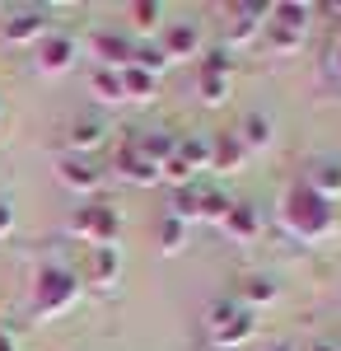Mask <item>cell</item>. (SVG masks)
<instances>
[{"mask_svg":"<svg viewBox=\"0 0 341 351\" xmlns=\"http://www.w3.org/2000/svg\"><path fill=\"white\" fill-rule=\"evenodd\" d=\"M136 150H140V155H145L150 164H164V160H173V150H178V136H173V132L136 136Z\"/></svg>","mask_w":341,"mask_h":351,"instance_id":"603a6c76","label":"cell"},{"mask_svg":"<svg viewBox=\"0 0 341 351\" xmlns=\"http://www.w3.org/2000/svg\"><path fill=\"white\" fill-rule=\"evenodd\" d=\"M108 141V127L99 122V117H79V122H71V132H66V155H89V150H99Z\"/></svg>","mask_w":341,"mask_h":351,"instance_id":"2e32d148","label":"cell"},{"mask_svg":"<svg viewBox=\"0 0 341 351\" xmlns=\"http://www.w3.org/2000/svg\"><path fill=\"white\" fill-rule=\"evenodd\" d=\"M266 351H294V347H290V342H271Z\"/></svg>","mask_w":341,"mask_h":351,"instance_id":"d590c367","label":"cell"},{"mask_svg":"<svg viewBox=\"0 0 341 351\" xmlns=\"http://www.w3.org/2000/svg\"><path fill=\"white\" fill-rule=\"evenodd\" d=\"M309 14H314V5H294V0H276L271 10H266V19L271 24H286V28H309Z\"/></svg>","mask_w":341,"mask_h":351,"instance_id":"cb8c5ba5","label":"cell"},{"mask_svg":"<svg viewBox=\"0 0 341 351\" xmlns=\"http://www.w3.org/2000/svg\"><path fill=\"white\" fill-rule=\"evenodd\" d=\"M327 71L341 80V33H337V43H332V52H327Z\"/></svg>","mask_w":341,"mask_h":351,"instance_id":"d6a6232c","label":"cell"},{"mask_svg":"<svg viewBox=\"0 0 341 351\" xmlns=\"http://www.w3.org/2000/svg\"><path fill=\"white\" fill-rule=\"evenodd\" d=\"M159 248L164 253H183L187 248V225H178V220H159Z\"/></svg>","mask_w":341,"mask_h":351,"instance_id":"4dcf8cb0","label":"cell"},{"mask_svg":"<svg viewBox=\"0 0 341 351\" xmlns=\"http://www.w3.org/2000/svg\"><path fill=\"white\" fill-rule=\"evenodd\" d=\"M206 332L220 351H243L253 342V332H257V319H253V309H243L238 300H215L206 309Z\"/></svg>","mask_w":341,"mask_h":351,"instance_id":"3957f363","label":"cell"},{"mask_svg":"<svg viewBox=\"0 0 341 351\" xmlns=\"http://www.w3.org/2000/svg\"><path fill=\"white\" fill-rule=\"evenodd\" d=\"M112 173H117L122 183H131V188H155L159 183V164H150L140 150H136V136L112 155Z\"/></svg>","mask_w":341,"mask_h":351,"instance_id":"ba28073f","label":"cell"},{"mask_svg":"<svg viewBox=\"0 0 341 351\" xmlns=\"http://www.w3.org/2000/svg\"><path fill=\"white\" fill-rule=\"evenodd\" d=\"M0 38L10 47H38L42 38H52V14L42 5H19L0 19Z\"/></svg>","mask_w":341,"mask_h":351,"instance_id":"5b68a950","label":"cell"},{"mask_svg":"<svg viewBox=\"0 0 341 351\" xmlns=\"http://www.w3.org/2000/svg\"><path fill=\"white\" fill-rule=\"evenodd\" d=\"M56 183L66 192H75V197H99L103 183H108V173L94 169L84 155H61V160H56Z\"/></svg>","mask_w":341,"mask_h":351,"instance_id":"8992f818","label":"cell"},{"mask_svg":"<svg viewBox=\"0 0 341 351\" xmlns=\"http://www.w3.org/2000/svg\"><path fill=\"white\" fill-rule=\"evenodd\" d=\"M281 300V286L271 281V276H262V271H248L243 281H238V304L243 309H266V304H276Z\"/></svg>","mask_w":341,"mask_h":351,"instance_id":"9a60e30c","label":"cell"},{"mask_svg":"<svg viewBox=\"0 0 341 351\" xmlns=\"http://www.w3.org/2000/svg\"><path fill=\"white\" fill-rule=\"evenodd\" d=\"M266 10H271V5H229V10H225V14H229V52H234V47H248V43L262 33Z\"/></svg>","mask_w":341,"mask_h":351,"instance_id":"8fae6325","label":"cell"},{"mask_svg":"<svg viewBox=\"0 0 341 351\" xmlns=\"http://www.w3.org/2000/svg\"><path fill=\"white\" fill-rule=\"evenodd\" d=\"M79 276L71 267H61V263H47V267L38 271V286H33V319H61V314H71L79 304Z\"/></svg>","mask_w":341,"mask_h":351,"instance_id":"7a4b0ae2","label":"cell"},{"mask_svg":"<svg viewBox=\"0 0 341 351\" xmlns=\"http://www.w3.org/2000/svg\"><path fill=\"white\" fill-rule=\"evenodd\" d=\"M229 89H234V75H197V94H201L206 108L229 104Z\"/></svg>","mask_w":341,"mask_h":351,"instance_id":"d4e9b609","label":"cell"},{"mask_svg":"<svg viewBox=\"0 0 341 351\" xmlns=\"http://www.w3.org/2000/svg\"><path fill=\"white\" fill-rule=\"evenodd\" d=\"M79 281H94V286H103V291H108V286H117V281H122V248H117V243H99V248H89Z\"/></svg>","mask_w":341,"mask_h":351,"instance_id":"30bf717a","label":"cell"},{"mask_svg":"<svg viewBox=\"0 0 341 351\" xmlns=\"http://www.w3.org/2000/svg\"><path fill=\"white\" fill-rule=\"evenodd\" d=\"M131 38H122V33H108V28H99V33H89V52H94V61H99V71H127L131 66Z\"/></svg>","mask_w":341,"mask_h":351,"instance_id":"9c48e42d","label":"cell"},{"mask_svg":"<svg viewBox=\"0 0 341 351\" xmlns=\"http://www.w3.org/2000/svg\"><path fill=\"white\" fill-rule=\"evenodd\" d=\"M71 234H75L79 243H89V248L117 243L122 216H117V206H108V202H89V206H79L75 216H71Z\"/></svg>","mask_w":341,"mask_h":351,"instance_id":"277c9868","label":"cell"},{"mask_svg":"<svg viewBox=\"0 0 341 351\" xmlns=\"http://www.w3.org/2000/svg\"><path fill=\"white\" fill-rule=\"evenodd\" d=\"M122 89H127V99H136V104H155L159 75L140 71V66H127V71H122Z\"/></svg>","mask_w":341,"mask_h":351,"instance_id":"7402d4cb","label":"cell"},{"mask_svg":"<svg viewBox=\"0 0 341 351\" xmlns=\"http://www.w3.org/2000/svg\"><path fill=\"white\" fill-rule=\"evenodd\" d=\"M281 225H286V234L304 243H323L337 234V211H332V202H323L318 192H309L304 183H294L286 188L281 197Z\"/></svg>","mask_w":341,"mask_h":351,"instance_id":"6da1fadb","label":"cell"},{"mask_svg":"<svg viewBox=\"0 0 341 351\" xmlns=\"http://www.w3.org/2000/svg\"><path fill=\"white\" fill-rule=\"evenodd\" d=\"M220 230H225V239H234V243H253L262 234V211L253 202H229V216H225Z\"/></svg>","mask_w":341,"mask_h":351,"instance_id":"4fadbf2b","label":"cell"},{"mask_svg":"<svg viewBox=\"0 0 341 351\" xmlns=\"http://www.w3.org/2000/svg\"><path fill=\"white\" fill-rule=\"evenodd\" d=\"M234 136H238V145H243V150H266V145L276 141V127H271V117H266V112H248V117L234 127Z\"/></svg>","mask_w":341,"mask_h":351,"instance_id":"e0dca14e","label":"cell"},{"mask_svg":"<svg viewBox=\"0 0 341 351\" xmlns=\"http://www.w3.org/2000/svg\"><path fill=\"white\" fill-rule=\"evenodd\" d=\"M159 52L168 56V66H173V61H187V56H201V52H206V43H201V24H192V19H173V24H164V33H159Z\"/></svg>","mask_w":341,"mask_h":351,"instance_id":"52a82bcc","label":"cell"},{"mask_svg":"<svg viewBox=\"0 0 341 351\" xmlns=\"http://www.w3.org/2000/svg\"><path fill=\"white\" fill-rule=\"evenodd\" d=\"M10 230H14V206H10V202L0 197V239H5Z\"/></svg>","mask_w":341,"mask_h":351,"instance_id":"1f68e13d","label":"cell"},{"mask_svg":"<svg viewBox=\"0 0 341 351\" xmlns=\"http://www.w3.org/2000/svg\"><path fill=\"white\" fill-rule=\"evenodd\" d=\"M201 75H234V52L229 47H206L201 52Z\"/></svg>","mask_w":341,"mask_h":351,"instance_id":"f546056e","label":"cell"},{"mask_svg":"<svg viewBox=\"0 0 341 351\" xmlns=\"http://www.w3.org/2000/svg\"><path fill=\"white\" fill-rule=\"evenodd\" d=\"M131 66L150 71V75H164V71H168V56L159 52V43H136L131 47Z\"/></svg>","mask_w":341,"mask_h":351,"instance_id":"83f0119b","label":"cell"},{"mask_svg":"<svg viewBox=\"0 0 341 351\" xmlns=\"http://www.w3.org/2000/svg\"><path fill=\"white\" fill-rule=\"evenodd\" d=\"M262 38H266V47H271V52H299V43H304V33H299V28H286V24H271V19H266V28H262Z\"/></svg>","mask_w":341,"mask_h":351,"instance_id":"4316f807","label":"cell"},{"mask_svg":"<svg viewBox=\"0 0 341 351\" xmlns=\"http://www.w3.org/2000/svg\"><path fill=\"white\" fill-rule=\"evenodd\" d=\"M168 220H178V225H192V220H201V188H173L168 197Z\"/></svg>","mask_w":341,"mask_h":351,"instance_id":"ffe728a7","label":"cell"},{"mask_svg":"<svg viewBox=\"0 0 341 351\" xmlns=\"http://www.w3.org/2000/svg\"><path fill=\"white\" fill-rule=\"evenodd\" d=\"M304 188L318 192L323 202H337V197H341V160H337V155H323V160L309 164V173H304Z\"/></svg>","mask_w":341,"mask_h":351,"instance_id":"5bb4252c","label":"cell"},{"mask_svg":"<svg viewBox=\"0 0 341 351\" xmlns=\"http://www.w3.org/2000/svg\"><path fill=\"white\" fill-rule=\"evenodd\" d=\"M225 216H229V197H225L220 188H201V220L225 225Z\"/></svg>","mask_w":341,"mask_h":351,"instance_id":"f1b7e54d","label":"cell"},{"mask_svg":"<svg viewBox=\"0 0 341 351\" xmlns=\"http://www.w3.org/2000/svg\"><path fill=\"white\" fill-rule=\"evenodd\" d=\"M0 351H14V337L10 332H0Z\"/></svg>","mask_w":341,"mask_h":351,"instance_id":"e575fe53","label":"cell"},{"mask_svg":"<svg viewBox=\"0 0 341 351\" xmlns=\"http://www.w3.org/2000/svg\"><path fill=\"white\" fill-rule=\"evenodd\" d=\"M89 94L99 99V104H127V89H122V71H99L94 66V75H89Z\"/></svg>","mask_w":341,"mask_h":351,"instance_id":"44dd1931","label":"cell"},{"mask_svg":"<svg viewBox=\"0 0 341 351\" xmlns=\"http://www.w3.org/2000/svg\"><path fill=\"white\" fill-rule=\"evenodd\" d=\"M178 164H183L187 173H197V169H210V136H178Z\"/></svg>","mask_w":341,"mask_h":351,"instance_id":"d6986e66","label":"cell"},{"mask_svg":"<svg viewBox=\"0 0 341 351\" xmlns=\"http://www.w3.org/2000/svg\"><path fill=\"white\" fill-rule=\"evenodd\" d=\"M131 24H136V33H164V5L159 0H136Z\"/></svg>","mask_w":341,"mask_h":351,"instance_id":"484cf974","label":"cell"},{"mask_svg":"<svg viewBox=\"0 0 341 351\" xmlns=\"http://www.w3.org/2000/svg\"><path fill=\"white\" fill-rule=\"evenodd\" d=\"M314 351H341V342H332V337H323V342H314Z\"/></svg>","mask_w":341,"mask_h":351,"instance_id":"836d02e7","label":"cell"},{"mask_svg":"<svg viewBox=\"0 0 341 351\" xmlns=\"http://www.w3.org/2000/svg\"><path fill=\"white\" fill-rule=\"evenodd\" d=\"M75 38L71 33H52V38H42L38 43V71L42 75H66L71 66H75Z\"/></svg>","mask_w":341,"mask_h":351,"instance_id":"7c38bea8","label":"cell"},{"mask_svg":"<svg viewBox=\"0 0 341 351\" xmlns=\"http://www.w3.org/2000/svg\"><path fill=\"white\" fill-rule=\"evenodd\" d=\"M243 160H248V150L238 145L234 132H225V136H215V141H210V169H220V173H238Z\"/></svg>","mask_w":341,"mask_h":351,"instance_id":"ac0fdd59","label":"cell"}]
</instances>
